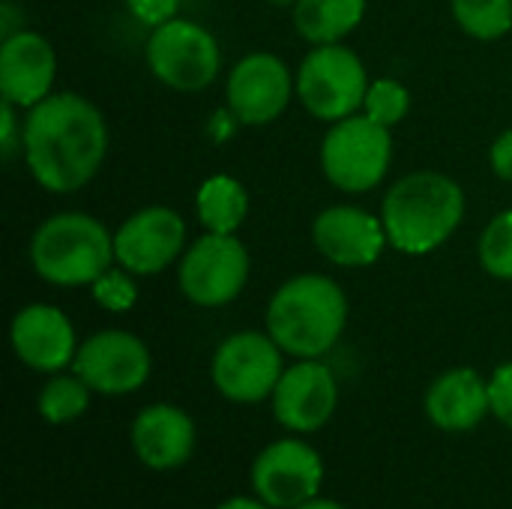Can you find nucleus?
I'll return each mask as SVG.
<instances>
[{"instance_id":"1","label":"nucleus","mask_w":512,"mask_h":509,"mask_svg":"<svg viewBox=\"0 0 512 509\" xmlns=\"http://www.w3.org/2000/svg\"><path fill=\"white\" fill-rule=\"evenodd\" d=\"M108 150V126L93 102L78 93H51L27 108L24 162L48 192L87 186Z\"/></svg>"},{"instance_id":"2","label":"nucleus","mask_w":512,"mask_h":509,"mask_svg":"<svg viewBox=\"0 0 512 509\" xmlns=\"http://www.w3.org/2000/svg\"><path fill=\"white\" fill-rule=\"evenodd\" d=\"M465 216L462 186L441 171H411L390 186L381 204L387 240L402 255H429L444 246Z\"/></svg>"},{"instance_id":"3","label":"nucleus","mask_w":512,"mask_h":509,"mask_svg":"<svg viewBox=\"0 0 512 509\" xmlns=\"http://www.w3.org/2000/svg\"><path fill=\"white\" fill-rule=\"evenodd\" d=\"M345 321V291L321 273L288 279L267 306V333L285 354L300 360H318L327 354L339 342Z\"/></svg>"},{"instance_id":"4","label":"nucleus","mask_w":512,"mask_h":509,"mask_svg":"<svg viewBox=\"0 0 512 509\" xmlns=\"http://www.w3.org/2000/svg\"><path fill=\"white\" fill-rule=\"evenodd\" d=\"M30 261L51 285H93L117 261L114 237L87 213H57L36 228Z\"/></svg>"},{"instance_id":"5","label":"nucleus","mask_w":512,"mask_h":509,"mask_svg":"<svg viewBox=\"0 0 512 509\" xmlns=\"http://www.w3.org/2000/svg\"><path fill=\"white\" fill-rule=\"evenodd\" d=\"M393 159V135L366 114L336 120L321 144L324 177L351 195L375 189Z\"/></svg>"},{"instance_id":"6","label":"nucleus","mask_w":512,"mask_h":509,"mask_svg":"<svg viewBox=\"0 0 512 509\" xmlns=\"http://www.w3.org/2000/svg\"><path fill=\"white\" fill-rule=\"evenodd\" d=\"M369 93V75L363 60L345 48L336 45H315L297 72V96L303 108L318 120H345L357 114Z\"/></svg>"},{"instance_id":"7","label":"nucleus","mask_w":512,"mask_h":509,"mask_svg":"<svg viewBox=\"0 0 512 509\" xmlns=\"http://www.w3.org/2000/svg\"><path fill=\"white\" fill-rule=\"evenodd\" d=\"M150 72L177 93H198L210 87L222 69L216 36L186 18H171L153 27L147 39Z\"/></svg>"},{"instance_id":"8","label":"nucleus","mask_w":512,"mask_h":509,"mask_svg":"<svg viewBox=\"0 0 512 509\" xmlns=\"http://www.w3.org/2000/svg\"><path fill=\"white\" fill-rule=\"evenodd\" d=\"M249 279V252L234 234L207 231L198 237L177 270V282L186 300L204 309L225 306L240 297Z\"/></svg>"},{"instance_id":"9","label":"nucleus","mask_w":512,"mask_h":509,"mask_svg":"<svg viewBox=\"0 0 512 509\" xmlns=\"http://www.w3.org/2000/svg\"><path fill=\"white\" fill-rule=\"evenodd\" d=\"M213 384L216 390L240 405H255L273 396L282 378V348L267 333H234L228 336L213 357Z\"/></svg>"},{"instance_id":"10","label":"nucleus","mask_w":512,"mask_h":509,"mask_svg":"<svg viewBox=\"0 0 512 509\" xmlns=\"http://www.w3.org/2000/svg\"><path fill=\"white\" fill-rule=\"evenodd\" d=\"M72 369L90 390L123 396L135 393L150 378V351L126 330H105L78 348Z\"/></svg>"},{"instance_id":"11","label":"nucleus","mask_w":512,"mask_h":509,"mask_svg":"<svg viewBox=\"0 0 512 509\" xmlns=\"http://www.w3.org/2000/svg\"><path fill=\"white\" fill-rule=\"evenodd\" d=\"M294 87L297 81L291 78L288 66L276 54L255 51L246 54L231 69L225 96H228V108L243 126H267L282 117Z\"/></svg>"},{"instance_id":"12","label":"nucleus","mask_w":512,"mask_h":509,"mask_svg":"<svg viewBox=\"0 0 512 509\" xmlns=\"http://www.w3.org/2000/svg\"><path fill=\"white\" fill-rule=\"evenodd\" d=\"M324 465L321 456L303 441H276L252 465V486L264 504L297 509L321 492Z\"/></svg>"},{"instance_id":"13","label":"nucleus","mask_w":512,"mask_h":509,"mask_svg":"<svg viewBox=\"0 0 512 509\" xmlns=\"http://www.w3.org/2000/svg\"><path fill=\"white\" fill-rule=\"evenodd\" d=\"M186 243V222L177 210L144 207L132 213L114 234V258L132 276L162 273Z\"/></svg>"},{"instance_id":"14","label":"nucleus","mask_w":512,"mask_h":509,"mask_svg":"<svg viewBox=\"0 0 512 509\" xmlns=\"http://www.w3.org/2000/svg\"><path fill=\"white\" fill-rule=\"evenodd\" d=\"M339 402L333 372L318 360H303L282 372L273 390V414L291 432H318Z\"/></svg>"},{"instance_id":"15","label":"nucleus","mask_w":512,"mask_h":509,"mask_svg":"<svg viewBox=\"0 0 512 509\" xmlns=\"http://www.w3.org/2000/svg\"><path fill=\"white\" fill-rule=\"evenodd\" d=\"M312 240L315 249L336 267H369L390 243L384 222L351 204H336L318 213L312 222Z\"/></svg>"},{"instance_id":"16","label":"nucleus","mask_w":512,"mask_h":509,"mask_svg":"<svg viewBox=\"0 0 512 509\" xmlns=\"http://www.w3.org/2000/svg\"><path fill=\"white\" fill-rule=\"evenodd\" d=\"M57 75V57L45 36L18 30L0 45V93L15 108H33L51 96Z\"/></svg>"},{"instance_id":"17","label":"nucleus","mask_w":512,"mask_h":509,"mask_svg":"<svg viewBox=\"0 0 512 509\" xmlns=\"http://www.w3.org/2000/svg\"><path fill=\"white\" fill-rule=\"evenodd\" d=\"M9 336H12V348L18 360L36 372H60L78 354L72 321L60 309L45 306V303L24 306L12 318Z\"/></svg>"},{"instance_id":"18","label":"nucleus","mask_w":512,"mask_h":509,"mask_svg":"<svg viewBox=\"0 0 512 509\" xmlns=\"http://www.w3.org/2000/svg\"><path fill=\"white\" fill-rule=\"evenodd\" d=\"M135 456L153 471L180 468L195 450V426L174 405H150L132 423Z\"/></svg>"},{"instance_id":"19","label":"nucleus","mask_w":512,"mask_h":509,"mask_svg":"<svg viewBox=\"0 0 512 509\" xmlns=\"http://www.w3.org/2000/svg\"><path fill=\"white\" fill-rule=\"evenodd\" d=\"M489 411V381L474 369H450L426 393V414L444 432H471Z\"/></svg>"},{"instance_id":"20","label":"nucleus","mask_w":512,"mask_h":509,"mask_svg":"<svg viewBox=\"0 0 512 509\" xmlns=\"http://www.w3.org/2000/svg\"><path fill=\"white\" fill-rule=\"evenodd\" d=\"M366 15V0H297L294 27L309 45H336Z\"/></svg>"},{"instance_id":"21","label":"nucleus","mask_w":512,"mask_h":509,"mask_svg":"<svg viewBox=\"0 0 512 509\" xmlns=\"http://www.w3.org/2000/svg\"><path fill=\"white\" fill-rule=\"evenodd\" d=\"M198 219L213 234H237L249 213V195L240 180L228 174H216L201 183L195 198Z\"/></svg>"},{"instance_id":"22","label":"nucleus","mask_w":512,"mask_h":509,"mask_svg":"<svg viewBox=\"0 0 512 509\" xmlns=\"http://www.w3.org/2000/svg\"><path fill=\"white\" fill-rule=\"evenodd\" d=\"M453 18L474 39H501L512 30V0H453Z\"/></svg>"},{"instance_id":"23","label":"nucleus","mask_w":512,"mask_h":509,"mask_svg":"<svg viewBox=\"0 0 512 509\" xmlns=\"http://www.w3.org/2000/svg\"><path fill=\"white\" fill-rule=\"evenodd\" d=\"M90 405V387L78 375H60L51 378L39 393V414L42 420L60 426L75 417H81Z\"/></svg>"},{"instance_id":"24","label":"nucleus","mask_w":512,"mask_h":509,"mask_svg":"<svg viewBox=\"0 0 512 509\" xmlns=\"http://www.w3.org/2000/svg\"><path fill=\"white\" fill-rule=\"evenodd\" d=\"M480 264L495 279L512 282V210L498 213L480 237Z\"/></svg>"},{"instance_id":"25","label":"nucleus","mask_w":512,"mask_h":509,"mask_svg":"<svg viewBox=\"0 0 512 509\" xmlns=\"http://www.w3.org/2000/svg\"><path fill=\"white\" fill-rule=\"evenodd\" d=\"M411 111V93L405 84L393 81V78H378L369 84L366 102H363V114L372 117L375 123L393 129L396 123H402Z\"/></svg>"},{"instance_id":"26","label":"nucleus","mask_w":512,"mask_h":509,"mask_svg":"<svg viewBox=\"0 0 512 509\" xmlns=\"http://www.w3.org/2000/svg\"><path fill=\"white\" fill-rule=\"evenodd\" d=\"M90 288H93V300L108 312H129L138 300V288L132 282V273L123 267L105 270Z\"/></svg>"},{"instance_id":"27","label":"nucleus","mask_w":512,"mask_h":509,"mask_svg":"<svg viewBox=\"0 0 512 509\" xmlns=\"http://www.w3.org/2000/svg\"><path fill=\"white\" fill-rule=\"evenodd\" d=\"M0 153L6 162H12L15 153H24V123H18L15 105L9 99L0 102Z\"/></svg>"},{"instance_id":"28","label":"nucleus","mask_w":512,"mask_h":509,"mask_svg":"<svg viewBox=\"0 0 512 509\" xmlns=\"http://www.w3.org/2000/svg\"><path fill=\"white\" fill-rule=\"evenodd\" d=\"M489 399H492V414L512 429V363L495 369L489 381Z\"/></svg>"},{"instance_id":"29","label":"nucleus","mask_w":512,"mask_h":509,"mask_svg":"<svg viewBox=\"0 0 512 509\" xmlns=\"http://www.w3.org/2000/svg\"><path fill=\"white\" fill-rule=\"evenodd\" d=\"M126 6L147 27H159L180 12V0H126Z\"/></svg>"},{"instance_id":"30","label":"nucleus","mask_w":512,"mask_h":509,"mask_svg":"<svg viewBox=\"0 0 512 509\" xmlns=\"http://www.w3.org/2000/svg\"><path fill=\"white\" fill-rule=\"evenodd\" d=\"M492 168L501 180L512 183V129L501 132L492 144Z\"/></svg>"},{"instance_id":"31","label":"nucleus","mask_w":512,"mask_h":509,"mask_svg":"<svg viewBox=\"0 0 512 509\" xmlns=\"http://www.w3.org/2000/svg\"><path fill=\"white\" fill-rule=\"evenodd\" d=\"M210 123H213V126H210L213 138H216V141H225V138L234 132V126H237L240 120H237V117H234V111L228 108V111H216Z\"/></svg>"},{"instance_id":"32","label":"nucleus","mask_w":512,"mask_h":509,"mask_svg":"<svg viewBox=\"0 0 512 509\" xmlns=\"http://www.w3.org/2000/svg\"><path fill=\"white\" fill-rule=\"evenodd\" d=\"M219 509H270V504L252 501V498H231V501H225Z\"/></svg>"},{"instance_id":"33","label":"nucleus","mask_w":512,"mask_h":509,"mask_svg":"<svg viewBox=\"0 0 512 509\" xmlns=\"http://www.w3.org/2000/svg\"><path fill=\"white\" fill-rule=\"evenodd\" d=\"M297 509H345L342 504H336V501H321V498H312V501H306L303 507Z\"/></svg>"},{"instance_id":"34","label":"nucleus","mask_w":512,"mask_h":509,"mask_svg":"<svg viewBox=\"0 0 512 509\" xmlns=\"http://www.w3.org/2000/svg\"><path fill=\"white\" fill-rule=\"evenodd\" d=\"M264 3H273V6H288V3H297V0H264Z\"/></svg>"}]
</instances>
